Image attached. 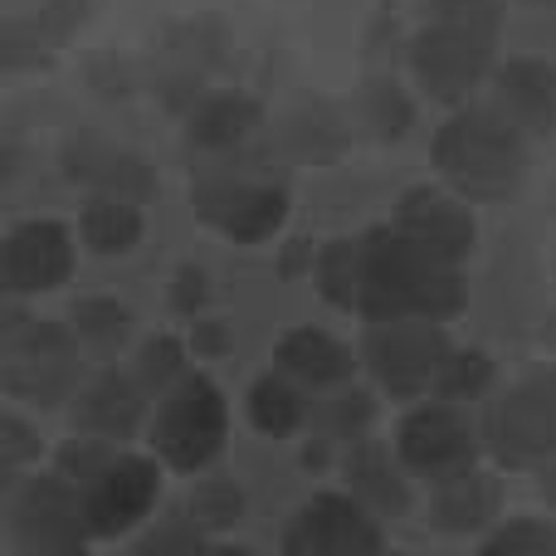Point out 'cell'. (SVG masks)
Masks as SVG:
<instances>
[{
  "mask_svg": "<svg viewBox=\"0 0 556 556\" xmlns=\"http://www.w3.org/2000/svg\"><path fill=\"white\" fill-rule=\"evenodd\" d=\"M489 376H493V362L483 352H454L450 366H444V376H440V395H450V401L479 395L483 386H489Z\"/></svg>",
  "mask_w": 556,
  "mask_h": 556,
  "instance_id": "cell-31",
  "label": "cell"
},
{
  "mask_svg": "<svg viewBox=\"0 0 556 556\" xmlns=\"http://www.w3.org/2000/svg\"><path fill=\"white\" fill-rule=\"evenodd\" d=\"M186 376V352L176 337H156V342L142 346V362H137V381L147 386V391L166 395L176 381Z\"/></svg>",
  "mask_w": 556,
  "mask_h": 556,
  "instance_id": "cell-27",
  "label": "cell"
},
{
  "mask_svg": "<svg viewBox=\"0 0 556 556\" xmlns=\"http://www.w3.org/2000/svg\"><path fill=\"white\" fill-rule=\"evenodd\" d=\"M0 371L5 391L29 405H59L78 386V337L74 327L35 323L20 307L5 313V337H0Z\"/></svg>",
  "mask_w": 556,
  "mask_h": 556,
  "instance_id": "cell-4",
  "label": "cell"
},
{
  "mask_svg": "<svg viewBox=\"0 0 556 556\" xmlns=\"http://www.w3.org/2000/svg\"><path fill=\"white\" fill-rule=\"evenodd\" d=\"M317 420L327 425V434H337V440H352V434H362L366 420H371V395H366V391L332 395V401L317 405Z\"/></svg>",
  "mask_w": 556,
  "mask_h": 556,
  "instance_id": "cell-30",
  "label": "cell"
},
{
  "mask_svg": "<svg viewBox=\"0 0 556 556\" xmlns=\"http://www.w3.org/2000/svg\"><path fill=\"white\" fill-rule=\"evenodd\" d=\"M366 123L376 127V137H401L405 127H410V103H405L401 88L376 78V84L366 88Z\"/></svg>",
  "mask_w": 556,
  "mask_h": 556,
  "instance_id": "cell-29",
  "label": "cell"
},
{
  "mask_svg": "<svg viewBox=\"0 0 556 556\" xmlns=\"http://www.w3.org/2000/svg\"><path fill=\"white\" fill-rule=\"evenodd\" d=\"M381 528L376 513L362 498H342V493H317L298 508L293 528L283 532L288 552H381Z\"/></svg>",
  "mask_w": 556,
  "mask_h": 556,
  "instance_id": "cell-10",
  "label": "cell"
},
{
  "mask_svg": "<svg viewBox=\"0 0 556 556\" xmlns=\"http://www.w3.org/2000/svg\"><path fill=\"white\" fill-rule=\"evenodd\" d=\"M464 303L454 260H440L405 230L362 235V307L366 317H450Z\"/></svg>",
  "mask_w": 556,
  "mask_h": 556,
  "instance_id": "cell-1",
  "label": "cell"
},
{
  "mask_svg": "<svg viewBox=\"0 0 556 556\" xmlns=\"http://www.w3.org/2000/svg\"><path fill=\"white\" fill-rule=\"evenodd\" d=\"M35 454H39L35 430H29L20 415H5V420H0V473H5V483H15V473L25 469Z\"/></svg>",
  "mask_w": 556,
  "mask_h": 556,
  "instance_id": "cell-33",
  "label": "cell"
},
{
  "mask_svg": "<svg viewBox=\"0 0 556 556\" xmlns=\"http://www.w3.org/2000/svg\"><path fill=\"white\" fill-rule=\"evenodd\" d=\"M74 269V240L59 220H25L5 240V283L10 293H49Z\"/></svg>",
  "mask_w": 556,
  "mask_h": 556,
  "instance_id": "cell-14",
  "label": "cell"
},
{
  "mask_svg": "<svg viewBox=\"0 0 556 556\" xmlns=\"http://www.w3.org/2000/svg\"><path fill=\"white\" fill-rule=\"evenodd\" d=\"M274 356L288 376H298L307 386H342L352 376V352L337 337L317 332V327H293Z\"/></svg>",
  "mask_w": 556,
  "mask_h": 556,
  "instance_id": "cell-19",
  "label": "cell"
},
{
  "mask_svg": "<svg viewBox=\"0 0 556 556\" xmlns=\"http://www.w3.org/2000/svg\"><path fill=\"white\" fill-rule=\"evenodd\" d=\"M346 473H352V493L376 518H401V513L410 508V493H405V483L395 479V469L386 464V454L376 450V444L356 450L352 459H346Z\"/></svg>",
  "mask_w": 556,
  "mask_h": 556,
  "instance_id": "cell-21",
  "label": "cell"
},
{
  "mask_svg": "<svg viewBox=\"0 0 556 556\" xmlns=\"http://www.w3.org/2000/svg\"><path fill=\"white\" fill-rule=\"evenodd\" d=\"M68 327H74V337L84 346L113 352V346H123L132 337V307L117 303V298H78L68 307Z\"/></svg>",
  "mask_w": 556,
  "mask_h": 556,
  "instance_id": "cell-23",
  "label": "cell"
},
{
  "mask_svg": "<svg viewBox=\"0 0 556 556\" xmlns=\"http://www.w3.org/2000/svg\"><path fill=\"white\" fill-rule=\"evenodd\" d=\"M195 211L211 225H220L230 240L240 244H260L283 225L288 215V195L278 186H260V181H235V176H211L195 191Z\"/></svg>",
  "mask_w": 556,
  "mask_h": 556,
  "instance_id": "cell-11",
  "label": "cell"
},
{
  "mask_svg": "<svg viewBox=\"0 0 556 556\" xmlns=\"http://www.w3.org/2000/svg\"><path fill=\"white\" fill-rule=\"evenodd\" d=\"M498 479H489V473H479L469 464V469L450 473V479L434 483V528L450 532V538H469V532H483L493 518H498Z\"/></svg>",
  "mask_w": 556,
  "mask_h": 556,
  "instance_id": "cell-16",
  "label": "cell"
},
{
  "mask_svg": "<svg viewBox=\"0 0 556 556\" xmlns=\"http://www.w3.org/2000/svg\"><path fill=\"white\" fill-rule=\"evenodd\" d=\"M434 166L464 201H503L528 172L522 132L493 113H454L434 137Z\"/></svg>",
  "mask_w": 556,
  "mask_h": 556,
  "instance_id": "cell-3",
  "label": "cell"
},
{
  "mask_svg": "<svg viewBox=\"0 0 556 556\" xmlns=\"http://www.w3.org/2000/svg\"><path fill=\"white\" fill-rule=\"evenodd\" d=\"M186 513H191L205 532H225V528H235V522H244V489L230 479H205L191 489Z\"/></svg>",
  "mask_w": 556,
  "mask_h": 556,
  "instance_id": "cell-26",
  "label": "cell"
},
{
  "mask_svg": "<svg viewBox=\"0 0 556 556\" xmlns=\"http://www.w3.org/2000/svg\"><path fill=\"white\" fill-rule=\"evenodd\" d=\"M493 454L513 469H552L556 464V371L528 376L489 410Z\"/></svg>",
  "mask_w": 556,
  "mask_h": 556,
  "instance_id": "cell-8",
  "label": "cell"
},
{
  "mask_svg": "<svg viewBox=\"0 0 556 556\" xmlns=\"http://www.w3.org/2000/svg\"><path fill=\"white\" fill-rule=\"evenodd\" d=\"M493 108L522 137L556 132V68L542 59H513L493 74Z\"/></svg>",
  "mask_w": 556,
  "mask_h": 556,
  "instance_id": "cell-15",
  "label": "cell"
},
{
  "mask_svg": "<svg viewBox=\"0 0 556 556\" xmlns=\"http://www.w3.org/2000/svg\"><path fill=\"white\" fill-rule=\"evenodd\" d=\"M68 176L98 186V191H108V195H127V201H147V195L156 191V181H152L142 156L113 152V147H103V142L68 147Z\"/></svg>",
  "mask_w": 556,
  "mask_h": 556,
  "instance_id": "cell-18",
  "label": "cell"
},
{
  "mask_svg": "<svg viewBox=\"0 0 556 556\" xmlns=\"http://www.w3.org/2000/svg\"><path fill=\"white\" fill-rule=\"evenodd\" d=\"M317 288L337 307H362V240H332L317 260Z\"/></svg>",
  "mask_w": 556,
  "mask_h": 556,
  "instance_id": "cell-25",
  "label": "cell"
},
{
  "mask_svg": "<svg viewBox=\"0 0 556 556\" xmlns=\"http://www.w3.org/2000/svg\"><path fill=\"white\" fill-rule=\"evenodd\" d=\"M498 0H434L430 25L420 29L410 49L415 78L430 98H464L479 88V78L493 64V45H498Z\"/></svg>",
  "mask_w": 556,
  "mask_h": 556,
  "instance_id": "cell-2",
  "label": "cell"
},
{
  "mask_svg": "<svg viewBox=\"0 0 556 556\" xmlns=\"http://www.w3.org/2000/svg\"><path fill=\"white\" fill-rule=\"evenodd\" d=\"M156 493H162V473L152 459L137 454H113L108 469L84 489V513L93 538H117V532L137 528L152 513Z\"/></svg>",
  "mask_w": 556,
  "mask_h": 556,
  "instance_id": "cell-9",
  "label": "cell"
},
{
  "mask_svg": "<svg viewBox=\"0 0 556 556\" xmlns=\"http://www.w3.org/2000/svg\"><path fill=\"white\" fill-rule=\"evenodd\" d=\"M113 440H98V434H84V440L64 444V454H59V473H64L68 483H74L78 493L88 489V483L98 479V473L108 469V459H113Z\"/></svg>",
  "mask_w": 556,
  "mask_h": 556,
  "instance_id": "cell-28",
  "label": "cell"
},
{
  "mask_svg": "<svg viewBox=\"0 0 556 556\" xmlns=\"http://www.w3.org/2000/svg\"><path fill=\"white\" fill-rule=\"evenodd\" d=\"M254 123H260V108H254L250 98H235V93L230 98H211V103H201L191 113V142L220 152V147L244 142Z\"/></svg>",
  "mask_w": 556,
  "mask_h": 556,
  "instance_id": "cell-22",
  "label": "cell"
},
{
  "mask_svg": "<svg viewBox=\"0 0 556 556\" xmlns=\"http://www.w3.org/2000/svg\"><path fill=\"white\" fill-rule=\"evenodd\" d=\"M483 552H556V528L552 522H532V518H518L508 522V528H498L489 542H483Z\"/></svg>",
  "mask_w": 556,
  "mask_h": 556,
  "instance_id": "cell-32",
  "label": "cell"
},
{
  "mask_svg": "<svg viewBox=\"0 0 556 556\" xmlns=\"http://www.w3.org/2000/svg\"><path fill=\"white\" fill-rule=\"evenodd\" d=\"M84 5H88V0H49V5L39 10V29H45V35H54V39H64L68 29L84 20Z\"/></svg>",
  "mask_w": 556,
  "mask_h": 556,
  "instance_id": "cell-35",
  "label": "cell"
},
{
  "mask_svg": "<svg viewBox=\"0 0 556 556\" xmlns=\"http://www.w3.org/2000/svg\"><path fill=\"white\" fill-rule=\"evenodd\" d=\"M395 230H405L415 244H425L440 260H469L473 240H479V225H473L469 205L459 195L430 191V186H415L401 195V215H395Z\"/></svg>",
  "mask_w": 556,
  "mask_h": 556,
  "instance_id": "cell-13",
  "label": "cell"
},
{
  "mask_svg": "<svg viewBox=\"0 0 556 556\" xmlns=\"http://www.w3.org/2000/svg\"><path fill=\"white\" fill-rule=\"evenodd\" d=\"M176 283H181L176 288V303L181 307H201L205 303V274L201 269H181L176 274Z\"/></svg>",
  "mask_w": 556,
  "mask_h": 556,
  "instance_id": "cell-36",
  "label": "cell"
},
{
  "mask_svg": "<svg viewBox=\"0 0 556 556\" xmlns=\"http://www.w3.org/2000/svg\"><path fill=\"white\" fill-rule=\"evenodd\" d=\"M401 459L415 473H430L440 483L473 464V430L450 405H420L401 425Z\"/></svg>",
  "mask_w": 556,
  "mask_h": 556,
  "instance_id": "cell-12",
  "label": "cell"
},
{
  "mask_svg": "<svg viewBox=\"0 0 556 556\" xmlns=\"http://www.w3.org/2000/svg\"><path fill=\"white\" fill-rule=\"evenodd\" d=\"M152 444L172 469H205L225 444V395L205 376H181L156 405Z\"/></svg>",
  "mask_w": 556,
  "mask_h": 556,
  "instance_id": "cell-6",
  "label": "cell"
},
{
  "mask_svg": "<svg viewBox=\"0 0 556 556\" xmlns=\"http://www.w3.org/2000/svg\"><path fill=\"white\" fill-rule=\"evenodd\" d=\"M137 205L142 201L98 191L93 201H88V211H84V244L88 250L103 254V260L132 250V244L142 240V211H137Z\"/></svg>",
  "mask_w": 556,
  "mask_h": 556,
  "instance_id": "cell-20",
  "label": "cell"
},
{
  "mask_svg": "<svg viewBox=\"0 0 556 556\" xmlns=\"http://www.w3.org/2000/svg\"><path fill=\"white\" fill-rule=\"evenodd\" d=\"M454 346L444 337L440 317H376L366 332V366L391 395L440 391V376L450 366Z\"/></svg>",
  "mask_w": 556,
  "mask_h": 556,
  "instance_id": "cell-5",
  "label": "cell"
},
{
  "mask_svg": "<svg viewBox=\"0 0 556 556\" xmlns=\"http://www.w3.org/2000/svg\"><path fill=\"white\" fill-rule=\"evenodd\" d=\"M303 395L293 391V386L283 381V376H264V381H254V391H250V420H254V430H264V434H293L298 425H303Z\"/></svg>",
  "mask_w": 556,
  "mask_h": 556,
  "instance_id": "cell-24",
  "label": "cell"
},
{
  "mask_svg": "<svg viewBox=\"0 0 556 556\" xmlns=\"http://www.w3.org/2000/svg\"><path fill=\"white\" fill-rule=\"evenodd\" d=\"M205 542V528L195 518H166L156 532H147L142 538V552H191V547H201Z\"/></svg>",
  "mask_w": 556,
  "mask_h": 556,
  "instance_id": "cell-34",
  "label": "cell"
},
{
  "mask_svg": "<svg viewBox=\"0 0 556 556\" xmlns=\"http://www.w3.org/2000/svg\"><path fill=\"white\" fill-rule=\"evenodd\" d=\"M10 538L20 552H39V556H68L84 552L88 542V513H84V493L64 479V473H39V479L20 483L10 493Z\"/></svg>",
  "mask_w": 556,
  "mask_h": 556,
  "instance_id": "cell-7",
  "label": "cell"
},
{
  "mask_svg": "<svg viewBox=\"0 0 556 556\" xmlns=\"http://www.w3.org/2000/svg\"><path fill=\"white\" fill-rule=\"evenodd\" d=\"M142 391H147L142 381H127V376H117V371L98 376V381L78 395V410H74L78 430L98 434V440H113V444L127 440V434L142 425V405H147Z\"/></svg>",
  "mask_w": 556,
  "mask_h": 556,
  "instance_id": "cell-17",
  "label": "cell"
}]
</instances>
